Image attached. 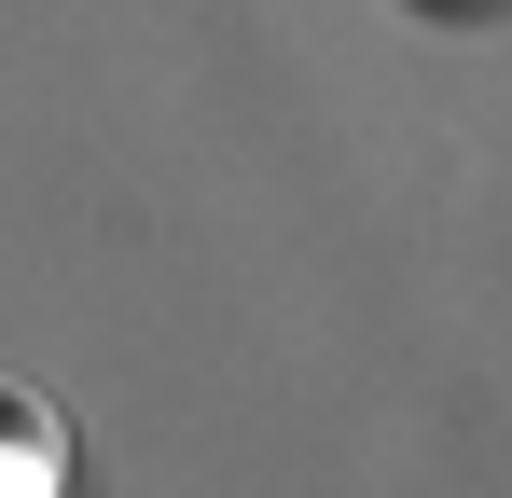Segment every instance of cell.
<instances>
[{"label":"cell","instance_id":"obj_1","mask_svg":"<svg viewBox=\"0 0 512 498\" xmlns=\"http://www.w3.org/2000/svg\"><path fill=\"white\" fill-rule=\"evenodd\" d=\"M0 498H70V429L28 388H0Z\"/></svg>","mask_w":512,"mask_h":498}]
</instances>
